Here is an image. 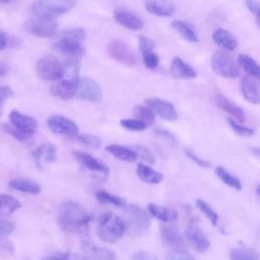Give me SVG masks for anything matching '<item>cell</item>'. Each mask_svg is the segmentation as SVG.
<instances>
[{"label":"cell","instance_id":"10","mask_svg":"<svg viewBox=\"0 0 260 260\" xmlns=\"http://www.w3.org/2000/svg\"><path fill=\"white\" fill-rule=\"evenodd\" d=\"M107 51L113 59L127 66H133L137 61L135 54L127 46V44L122 41L115 40L110 42L107 47Z\"/></svg>","mask_w":260,"mask_h":260},{"label":"cell","instance_id":"5","mask_svg":"<svg viewBox=\"0 0 260 260\" xmlns=\"http://www.w3.org/2000/svg\"><path fill=\"white\" fill-rule=\"evenodd\" d=\"M75 3V0H37L31 4L30 9L34 15L54 18L70 11Z\"/></svg>","mask_w":260,"mask_h":260},{"label":"cell","instance_id":"17","mask_svg":"<svg viewBox=\"0 0 260 260\" xmlns=\"http://www.w3.org/2000/svg\"><path fill=\"white\" fill-rule=\"evenodd\" d=\"M186 236L189 243L200 253L206 252L210 247V242L204 232L196 225H189L186 230Z\"/></svg>","mask_w":260,"mask_h":260},{"label":"cell","instance_id":"55","mask_svg":"<svg viewBox=\"0 0 260 260\" xmlns=\"http://www.w3.org/2000/svg\"><path fill=\"white\" fill-rule=\"evenodd\" d=\"M12 1H15V0H0V2H4V3H9Z\"/></svg>","mask_w":260,"mask_h":260},{"label":"cell","instance_id":"39","mask_svg":"<svg viewBox=\"0 0 260 260\" xmlns=\"http://www.w3.org/2000/svg\"><path fill=\"white\" fill-rule=\"evenodd\" d=\"M130 148L137 154V157H140L141 159H143L148 164H154L155 161L154 156L152 155L150 150L145 146L140 144H135V145H132Z\"/></svg>","mask_w":260,"mask_h":260},{"label":"cell","instance_id":"29","mask_svg":"<svg viewBox=\"0 0 260 260\" xmlns=\"http://www.w3.org/2000/svg\"><path fill=\"white\" fill-rule=\"evenodd\" d=\"M137 176L147 184H158L164 180V175L144 164H138L136 168Z\"/></svg>","mask_w":260,"mask_h":260},{"label":"cell","instance_id":"2","mask_svg":"<svg viewBox=\"0 0 260 260\" xmlns=\"http://www.w3.org/2000/svg\"><path fill=\"white\" fill-rule=\"evenodd\" d=\"M86 32L83 28H72L61 31L53 41V48L61 54L70 56H79L83 53L82 43Z\"/></svg>","mask_w":260,"mask_h":260},{"label":"cell","instance_id":"27","mask_svg":"<svg viewBox=\"0 0 260 260\" xmlns=\"http://www.w3.org/2000/svg\"><path fill=\"white\" fill-rule=\"evenodd\" d=\"M172 27L186 41L191 43H197L199 41L198 35L195 28L188 22L180 19H174L172 21Z\"/></svg>","mask_w":260,"mask_h":260},{"label":"cell","instance_id":"52","mask_svg":"<svg viewBox=\"0 0 260 260\" xmlns=\"http://www.w3.org/2000/svg\"><path fill=\"white\" fill-rule=\"evenodd\" d=\"M8 45V38L4 31L0 29V52H2Z\"/></svg>","mask_w":260,"mask_h":260},{"label":"cell","instance_id":"53","mask_svg":"<svg viewBox=\"0 0 260 260\" xmlns=\"http://www.w3.org/2000/svg\"><path fill=\"white\" fill-rule=\"evenodd\" d=\"M8 71H9L8 66H7L6 64L0 62V78L3 77V76H5V75L8 73Z\"/></svg>","mask_w":260,"mask_h":260},{"label":"cell","instance_id":"21","mask_svg":"<svg viewBox=\"0 0 260 260\" xmlns=\"http://www.w3.org/2000/svg\"><path fill=\"white\" fill-rule=\"evenodd\" d=\"M170 71L175 78L191 79L197 76V72L195 71V69L179 57H175L173 59Z\"/></svg>","mask_w":260,"mask_h":260},{"label":"cell","instance_id":"40","mask_svg":"<svg viewBox=\"0 0 260 260\" xmlns=\"http://www.w3.org/2000/svg\"><path fill=\"white\" fill-rule=\"evenodd\" d=\"M228 122L230 123L231 128L240 136L250 137V136L254 135V133H255V130L253 128L243 126V125L239 124L238 122H236V120H233L232 118H228Z\"/></svg>","mask_w":260,"mask_h":260},{"label":"cell","instance_id":"41","mask_svg":"<svg viewBox=\"0 0 260 260\" xmlns=\"http://www.w3.org/2000/svg\"><path fill=\"white\" fill-rule=\"evenodd\" d=\"M2 128L3 130L8 133L9 135H11L12 137H14L16 140L18 141H25L27 139H29L31 136L28 135V134H25L23 132H21L20 130H18L17 128H15L14 126H12L11 124H2Z\"/></svg>","mask_w":260,"mask_h":260},{"label":"cell","instance_id":"51","mask_svg":"<svg viewBox=\"0 0 260 260\" xmlns=\"http://www.w3.org/2000/svg\"><path fill=\"white\" fill-rule=\"evenodd\" d=\"M155 133L158 135V136H161L164 138H166L167 140H169L170 142L174 143V144H177V138L175 137L174 134H172L171 132L165 130V129H161V128H156L155 129Z\"/></svg>","mask_w":260,"mask_h":260},{"label":"cell","instance_id":"30","mask_svg":"<svg viewBox=\"0 0 260 260\" xmlns=\"http://www.w3.org/2000/svg\"><path fill=\"white\" fill-rule=\"evenodd\" d=\"M106 150L120 160L133 162L137 159V154L130 147L119 144H110L106 147Z\"/></svg>","mask_w":260,"mask_h":260},{"label":"cell","instance_id":"36","mask_svg":"<svg viewBox=\"0 0 260 260\" xmlns=\"http://www.w3.org/2000/svg\"><path fill=\"white\" fill-rule=\"evenodd\" d=\"M230 258L231 260H258V254L250 248H237L231 251Z\"/></svg>","mask_w":260,"mask_h":260},{"label":"cell","instance_id":"1","mask_svg":"<svg viewBox=\"0 0 260 260\" xmlns=\"http://www.w3.org/2000/svg\"><path fill=\"white\" fill-rule=\"evenodd\" d=\"M92 216L76 202L65 201L58 207V224L61 230L67 234H81L87 236L88 224Z\"/></svg>","mask_w":260,"mask_h":260},{"label":"cell","instance_id":"47","mask_svg":"<svg viewBox=\"0 0 260 260\" xmlns=\"http://www.w3.org/2000/svg\"><path fill=\"white\" fill-rule=\"evenodd\" d=\"M138 46H139V49H140L141 53L149 52V51H153V49H154V42L151 39L141 35L138 38Z\"/></svg>","mask_w":260,"mask_h":260},{"label":"cell","instance_id":"50","mask_svg":"<svg viewBox=\"0 0 260 260\" xmlns=\"http://www.w3.org/2000/svg\"><path fill=\"white\" fill-rule=\"evenodd\" d=\"M132 260H157L156 256L147 251H136L131 256Z\"/></svg>","mask_w":260,"mask_h":260},{"label":"cell","instance_id":"49","mask_svg":"<svg viewBox=\"0 0 260 260\" xmlns=\"http://www.w3.org/2000/svg\"><path fill=\"white\" fill-rule=\"evenodd\" d=\"M13 95V90L10 86L2 85L0 86V116L2 115V108L5 101Z\"/></svg>","mask_w":260,"mask_h":260},{"label":"cell","instance_id":"9","mask_svg":"<svg viewBox=\"0 0 260 260\" xmlns=\"http://www.w3.org/2000/svg\"><path fill=\"white\" fill-rule=\"evenodd\" d=\"M75 95L83 101L100 102L103 99V89L95 80L84 76L76 81Z\"/></svg>","mask_w":260,"mask_h":260},{"label":"cell","instance_id":"7","mask_svg":"<svg viewBox=\"0 0 260 260\" xmlns=\"http://www.w3.org/2000/svg\"><path fill=\"white\" fill-rule=\"evenodd\" d=\"M211 68L219 76L224 78H236L240 74V69L226 51H216L211 57Z\"/></svg>","mask_w":260,"mask_h":260},{"label":"cell","instance_id":"12","mask_svg":"<svg viewBox=\"0 0 260 260\" xmlns=\"http://www.w3.org/2000/svg\"><path fill=\"white\" fill-rule=\"evenodd\" d=\"M147 108L166 121H176L178 114L175 107L168 101L158 98H149L144 101Z\"/></svg>","mask_w":260,"mask_h":260},{"label":"cell","instance_id":"3","mask_svg":"<svg viewBox=\"0 0 260 260\" xmlns=\"http://www.w3.org/2000/svg\"><path fill=\"white\" fill-rule=\"evenodd\" d=\"M126 232L123 219L115 213L107 212L100 216L96 233L99 238L105 242L114 244L120 241Z\"/></svg>","mask_w":260,"mask_h":260},{"label":"cell","instance_id":"54","mask_svg":"<svg viewBox=\"0 0 260 260\" xmlns=\"http://www.w3.org/2000/svg\"><path fill=\"white\" fill-rule=\"evenodd\" d=\"M43 260H66V259L61 258V257H57V256H49V257L44 258Z\"/></svg>","mask_w":260,"mask_h":260},{"label":"cell","instance_id":"15","mask_svg":"<svg viewBox=\"0 0 260 260\" xmlns=\"http://www.w3.org/2000/svg\"><path fill=\"white\" fill-rule=\"evenodd\" d=\"M73 155L78 160V162L81 166H83L86 170L91 171L93 173L102 174L106 177L109 175V173H110L109 167L106 166L105 164H103L102 161H100L99 159H96L95 157H93L92 155H90L86 152L78 151V150H74Z\"/></svg>","mask_w":260,"mask_h":260},{"label":"cell","instance_id":"38","mask_svg":"<svg viewBox=\"0 0 260 260\" xmlns=\"http://www.w3.org/2000/svg\"><path fill=\"white\" fill-rule=\"evenodd\" d=\"M77 140L87 146V147H90V148H100V146L102 145V139L95 135H91V134H86V133H83V134H78L77 135Z\"/></svg>","mask_w":260,"mask_h":260},{"label":"cell","instance_id":"16","mask_svg":"<svg viewBox=\"0 0 260 260\" xmlns=\"http://www.w3.org/2000/svg\"><path fill=\"white\" fill-rule=\"evenodd\" d=\"M31 155L38 168H42L43 164H51L57 159V149L53 143L47 142L32 150Z\"/></svg>","mask_w":260,"mask_h":260},{"label":"cell","instance_id":"26","mask_svg":"<svg viewBox=\"0 0 260 260\" xmlns=\"http://www.w3.org/2000/svg\"><path fill=\"white\" fill-rule=\"evenodd\" d=\"M83 260H117L116 254L109 249L87 245Z\"/></svg>","mask_w":260,"mask_h":260},{"label":"cell","instance_id":"13","mask_svg":"<svg viewBox=\"0 0 260 260\" xmlns=\"http://www.w3.org/2000/svg\"><path fill=\"white\" fill-rule=\"evenodd\" d=\"M114 17L117 23L131 30H139L143 28V20L133 11L124 8L118 7L114 10Z\"/></svg>","mask_w":260,"mask_h":260},{"label":"cell","instance_id":"11","mask_svg":"<svg viewBox=\"0 0 260 260\" xmlns=\"http://www.w3.org/2000/svg\"><path fill=\"white\" fill-rule=\"evenodd\" d=\"M47 126L53 133L75 136L78 133V126L75 122L62 115L50 116L47 120Z\"/></svg>","mask_w":260,"mask_h":260},{"label":"cell","instance_id":"20","mask_svg":"<svg viewBox=\"0 0 260 260\" xmlns=\"http://www.w3.org/2000/svg\"><path fill=\"white\" fill-rule=\"evenodd\" d=\"M144 6L150 14L160 17H170L176 10L175 5L169 0H146Z\"/></svg>","mask_w":260,"mask_h":260},{"label":"cell","instance_id":"24","mask_svg":"<svg viewBox=\"0 0 260 260\" xmlns=\"http://www.w3.org/2000/svg\"><path fill=\"white\" fill-rule=\"evenodd\" d=\"M212 40L215 44H217L226 51H234L238 46L236 38L229 30L221 27L216 28L213 31Z\"/></svg>","mask_w":260,"mask_h":260},{"label":"cell","instance_id":"19","mask_svg":"<svg viewBox=\"0 0 260 260\" xmlns=\"http://www.w3.org/2000/svg\"><path fill=\"white\" fill-rule=\"evenodd\" d=\"M50 92L61 100L67 101L75 96L76 92V81L70 79H62L50 87Z\"/></svg>","mask_w":260,"mask_h":260},{"label":"cell","instance_id":"14","mask_svg":"<svg viewBox=\"0 0 260 260\" xmlns=\"http://www.w3.org/2000/svg\"><path fill=\"white\" fill-rule=\"evenodd\" d=\"M9 120L12 126H14L15 128H17L25 134L32 136L37 131L38 122L31 116H27L19 113L18 111L13 110L9 113Z\"/></svg>","mask_w":260,"mask_h":260},{"label":"cell","instance_id":"28","mask_svg":"<svg viewBox=\"0 0 260 260\" xmlns=\"http://www.w3.org/2000/svg\"><path fill=\"white\" fill-rule=\"evenodd\" d=\"M148 212L155 218L164 222H171L178 218V212L175 209H171L165 206H159L153 203H149L147 206Z\"/></svg>","mask_w":260,"mask_h":260},{"label":"cell","instance_id":"18","mask_svg":"<svg viewBox=\"0 0 260 260\" xmlns=\"http://www.w3.org/2000/svg\"><path fill=\"white\" fill-rule=\"evenodd\" d=\"M240 89L243 96L251 104H259V83L256 78L250 76H244L240 81Z\"/></svg>","mask_w":260,"mask_h":260},{"label":"cell","instance_id":"4","mask_svg":"<svg viewBox=\"0 0 260 260\" xmlns=\"http://www.w3.org/2000/svg\"><path fill=\"white\" fill-rule=\"evenodd\" d=\"M126 231L133 237L144 235L150 226V220L146 212L136 204L124 206V219Z\"/></svg>","mask_w":260,"mask_h":260},{"label":"cell","instance_id":"22","mask_svg":"<svg viewBox=\"0 0 260 260\" xmlns=\"http://www.w3.org/2000/svg\"><path fill=\"white\" fill-rule=\"evenodd\" d=\"M215 103L218 106V108H220L222 111L229 113L231 116H233L237 121L239 122H245L246 120V115L244 113V111L242 110L241 107H239L238 105H236L235 103H233L231 100H229L228 98H225L224 95L218 93L215 96Z\"/></svg>","mask_w":260,"mask_h":260},{"label":"cell","instance_id":"43","mask_svg":"<svg viewBox=\"0 0 260 260\" xmlns=\"http://www.w3.org/2000/svg\"><path fill=\"white\" fill-rule=\"evenodd\" d=\"M142 61L147 68L154 69L157 67L159 59H158V56L153 51H149V52L142 53Z\"/></svg>","mask_w":260,"mask_h":260},{"label":"cell","instance_id":"23","mask_svg":"<svg viewBox=\"0 0 260 260\" xmlns=\"http://www.w3.org/2000/svg\"><path fill=\"white\" fill-rule=\"evenodd\" d=\"M160 237L162 243L170 247L179 249L180 247H183L185 244L184 239L179 234L178 230L172 225H162L160 228Z\"/></svg>","mask_w":260,"mask_h":260},{"label":"cell","instance_id":"25","mask_svg":"<svg viewBox=\"0 0 260 260\" xmlns=\"http://www.w3.org/2000/svg\"><path fill=\"white\" fill-rule=\"evenodd\" d=\"M8 185L13 190L27 194L37 195L41 192V186L37 182L27 178H15L11 180Z\"/></svg>","mask_w":260,"mask_h":260},{"label":"cell","instance_id":"44","mask_svg":"<svg viewBox=\"0 0 260 260\" xmlns=\"http://www.w3.org/2000/svg\"><path fill=\"white\" fill-rule=\"evenodd\" d=\"M166 260H196V259L190 253L182 249H176L167 254Z\"/></svg>","mask_w":260,"mask_h":260},{"label":"cell","instance_id":"8","mask_svg":"<svg viewBox=\"0 0 260 260\" xmlns=\"http://www.w3.org/2000/svg\"><path fill=\"white\" fill-rule=\"evenodd\" d=\"M58 23L52 17L34 15L24 22L25 30L38 38H51L57 31Z\"/></svg>","mask_w":260,"mask_h":260},{"label":"cell","instance_id":"45","mask_svg":"<svg viewBox=\"0 0 260 260\" xmlns=\"http://www.w3.org/2000/svg\"><path fill=\"white\" fill-rule=\"evenodd\" d=\"M14 231V223L6 219H0V242L6 239Z\"/></svg>","mask_w":260,"mask_h":260},{"label":"cell","instance_id":"32","mask_svg":"<svg viewBox=\"0 0 260 260\" xmlns=\"http://www.w3.org/2000/svg\"><path fill=\"white\" fill-rule=\"evenodd\" d=\"M215 174L219 178V180L222 181L229 187H231L235 190H241L242 189L241 180L237 176L233 175L228 170H225L223 167H220V166L216 167L215 168Z\"/></svg>","mask_w":260,"mask_h":260},{"label":"cell","instance_id":"42","mask_svg":"<svg viewBox=\"0 0 260 260\" xmlns=\"http://www.w3.org/2000/svg\"><path fill=\"white\" fill-rule=\"evenodd\" d=\"M120 124L123 128L129 131H142L146 126L136 119H123L120 121Z\"/></svg>","mask_w":260,"mask_h":260},{"label":"cell","instance_id":"34","mask_svg":"<svg viewBox=\"0 0 260 260\" xmlns=\"http://www.w3.org/2000/svg\"><path fill=\"white\" fill-rule=\"evenodd\" d=\"M133 115L136 118V120L143 123L146 127L154 124V113L145 106H135L133 109Z\"/></svg>","mask_w":260,"mask_h":260},{"label":"cell","instance_id":"33","mask_svg":"<svg viewBox=\"0 0 260 260\" xmlns=\"http://www.w3.org/2000/svg\"><path fill=\"white\" fill-rule=\"evenodd\" d=\"M238 61H239L240 65L242 66V68H244V70L248 74H250L251 76H253L256 79H258L260 77V67H259L258 63L253 58H251L248 55L241 54L238 57Z\"/></svg>","mask_w":260,"mask_h":260},{"label":"cell","instance_id":"46","mask_svg":"<svg viewBox=\"0 0 260 260\" xmlns=\"http://www.w3.org/2000/svg\"><path fill=\"white\" fill-rule=\"evenodd\" d=\"M185 154L192 160L194 161L196 165H198L199 167L201 168H209L211 166V162L209 160H206V159H203L201 157H199L192 149L190 148H185Z\"/></svg>","mask_w":260,"mask_h":260},{"label":"cell","instance_id":"48","mask_svg":"<svg viewBox=\"0 0 260 260\" xmlns=\"http://www.w3.org/2000/svg\"><path fill=\"white\" fill-rule=\"evenodd\" d=\"M245 4L247 8L255 15V19L257 22V25H259V19H260V9H259V2L257 0H246Z\"/></svg>","mask_w":260,"mask_h":260},{"label":"cell","instance_id":"31","mask_svg":"<svg viewBox=\"0 0 260 260\" xmlns=\"http://www.w3.org/2000/svg\"><path fill=\"white\" fill-rule=\"evenodd\" d=\"M21 207L20 202L13 196L0 194V216L9 215Z\"/></svg>","mask_w":260,"mask_h":260},{"label":"cell","instance_id":"35","mask_svg":"<svg viewBox=\"0 0 260 260\" xmlns=\"http://www.w3.org/2000/svg\"><path fill=\"white\" fill-rule=\"evenodd\" d=\"M96 200L102 204H112L118 207H124L127 203L124 198L117 196L115 194H112L105 190H100L95 193Z\"/></svg>","mask_w":260,"mask_h":260},{"label":"cell","instance_id":"6","mask_svg":"<svg viewBox=\"0 0 260 260\" xmlns=\"http://www.w3.org/2000/svg\"><path fill=\"white\" fill-rule=\"evenodd\" d=\"M36 71L41 79L48 81L58 80L64 76L63 63L51 54L44 55L38 60Z\"/></svg>","mask_w":260,"mask_h":260},{"label":"cell","instance_id":"37","mask_svg":"<svg viewBox=\"0 0 260 260\" xmlns=\"http://www.w3.org/2000/svg\"><path fill=\"white\" fill-rule=\"evenodd\" d=\"M196 206L198 207V209L206 216V218L210 221V223L212 225H216L218 222V214L215 212V210L204 200L202 199H197L196 200Z\"/></svg>","mask_w":260,"mask_h":260}]
</instances>
